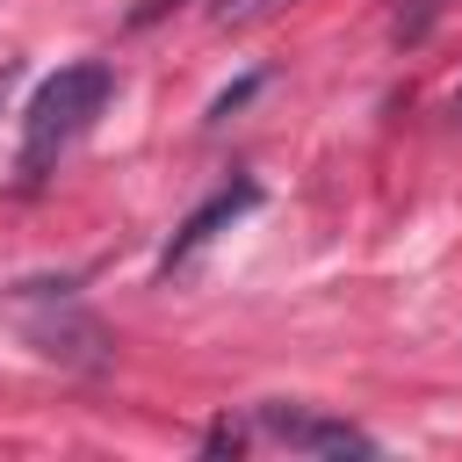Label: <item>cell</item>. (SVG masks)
<instances>
[{
	"mask_svg": "<svg viewBox=\"0 0 462 462\" xmlns=\"http://www.w3.org/2000/svg\"><path fill=\"white\" fill-rule=\"evenodd\" d=\"M108 94H116V65H101V58H79V65H58L36 94H29V108H22V180H43L87 130H94V116L108 108Z\"/></svg>",
	"mask_w": 462,
	"mask_h": 462,
	"instance_id": "1",
	"label": "cell"
},
{
	"mask_svg": "<svg viewBox=\"0 0 462 462\" xmlns=\"http://www.w3.org/2000/svg\"><path fill=\"white\" fill-rule=\"evenodd\" d=\"M43 289V303H51V318H36V310H22V325H29V339L51 354V361H72V368H101L108 361V339H101V325L72 303V282H36Z\"/></svg>",
	"mask_w": 462,
	"mask_h": 462,
	"instance_id": "2",
	"label": "cell"
},
{
	"mask_svg": "<svg viewBox=\"0 0 462 462\" xmlns=\"http://www.w3.org/2000/svg\"><path fill=\"white\" fill-rule=\"evenodd\" d=\"M260 433L282 440V448H303V455H375V440L346 419H318L303 404H260Z\"/></svg>",
	"mask_w": 462,
	"mask_h": 462,
	"instance_id": "3",
	"label": "cell"
},
{
	"mask_svg": "<svg viewBox=\"0 0 462 462\" xmlns=\"http://www.w3.org/2000/svg\"><path fill=\"white\" fill-rule=\"evenodd\" d=\"M253 202H260V188H253V180H231V188H217V195H209V202H202V209H195V217L173 231V245H166V260H159V267H166V274H173V267H188V260H195V253H202V245H209L224 224H238Z\"/></svg>",
	"mask_w": 462,
	"mask_h": 462,
	"instance_id": "4",
	"label": "cell"
},
{
	"mask_svg": "<svg viewBox=\"0 0 462 462\" xmlns=\"http://www.w3.org/2000/svg\"><path fill=\"white\" fill-rule=\"evenodd\" d=\"M282 0H209V22L217 29H245V22H260V14H274Z\"/></svg>",
	"mask_w": 462,
	"mask_h": 462,
	"instance_id": "5",
	"label": "cell"
},
{
	"mask_svg": "<svg viewBox=\"0 0 462 462\" xmlns=\"http://www.w3.org/2000/svg\"><path fill=\"white\" fill-rule=\"evenodd\" d=\"M238 440H245L238 426H209V455H238Z\"/></svg>",
	"mask_w": 462,
	"mask_h": 462,
	"instance_id": "6",
	"label": "cell"
},
{
	"mask_svg": "<svg viewBox=\"0 0 462 462\" xmlns=\"http://www.w3.org/2000/svg\"><path fill=\"white\" fill-rule=\"evenodd\" d=\"M455 116H462V94H455Z\"/></svg>",
	"mask_w": 462,
	"mask_h": 462,
	"instance_id": "7",
	"label": "cell"
}]
</instances>
